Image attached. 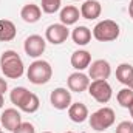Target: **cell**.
Listing matches in <instances>:
<instances>
[{
  "mask_svg": "<svg viewBox=\"0 0 133 133\" xmlns=\"http://www.w3.org/2000/svg\"><path fill=\"white\" fill-rule=\"evenodd\" d=\"M115 111L110 107H102L90 116V127L96 132H104L115 124Z\"/></svg>",
  "mask_w": 133,
  "mask_h": 133,
  "instance_id": "4",
  "label": "cell"
},
{
  "mask_svg": "<svg viewBox=\"0 0 133 133\" xmlns=\"http://www.w3.org/2000/svg\"><path fill=\"white\" fill-rule=\"evenodd\" d=\"M53 76V68L46 61H34L26 70V77L34 85H43L50 82Z\"/></svg>",
  "mask_w": 133,
  "mask_h": 133,
  "instance_id": "2",
  "label": "cell"
},
{
  "mask_svg": "<svg viewBox=\"0 0 133 133\" xmlns=\"http://www.w3.org/2000/svg\"><path fill=\"white\" fill-rule=\"evenodd\" d=\"M119 25L115 22V20H110V19H105L99 22L95 28H93V37L99 42H111V40H116L119 37Z\"/></svg>",
  "mask_w": 133,
  "mask_h": 133,
  "instance_id": "3",
  "label": "cell"
},
{
  "mask_svg": "<svg viewBox=\"0 0 133 133\" xmlns=\"http://www.w3.org/2000/svg\"><path fill=\"white\" fill-rule=\"evenodd\" d=\"M66 84H68V88L74 93H82L85 90H88V85H90V77L81 71H76L73 74L68 76L66 79Z\"/></svg>",
  "mask_w": 133,
  "mask_h": 133,
  "instance_id": "10",
  "label": "cell"
},
{
  "mask_svg": "<svg viewBox=\"0 0 133 133\" xmlns=\"http://www.w3.org/2000/svg\"><path fill=\"white\" fill-rule=\"evenodd\" d=\"M116 79L121 84L129 85L130 81L133 79V65H130V64H121L116 68Z\"/></svg>",
  "mask_w": 133,
  "mask_h": 133,
  "instance_id": "19",
  "label": "cell"
},
{
  "mask_svg": "<svg viewBox=\"0 0 133 133\" xmlns=\"http://www.w3.org/2000/svg\"><path fill=\"white\" fill-rule=\"evenodd\" d=\"M0 133H3V132H0Z\"/></svg>",
  "mask_w": 133,
  "mask_h": 133,
  "instance_id": "34",
  "label": "cell"
},
{
  "mask_svg": "<svg viewBox=\"0 0 133 133\" xmlns=\"http://www.w3.org/2000/svg\"><path fill=\"white\" fill-rule=\"evenodd\" d=\"M0 70H2V73L6 77H9V79H19L25 73V65H23L22 57L16 51L6 50L0 56Z\"/></svg>",
  "mask_w": 133,
  "mask_h": 133,
  "instance_id": "1",
  "label": "cell"
},
{
  "mask_svg": "<svg viewBox=\"0 0 133 133\" xmlns=\"http://www.w3.org/2000/svg\"><path fill=\"white\" fill-rule=\"evenodd\" d=\"M127 87H129V88H132V90H133V79H132V81H130V84H129Z\"/></svg>",
  "mask_w": 133,
  "mask_h": 133,
  "instance_id": "30",
  "label": "cell"
},
{
  "mask_svg": "<svg viewBox=\"0 0 133 133\" xmlns=\"http://www.w3.org/2000/svg\"><path fill=\"white\" fill-rule=\"evenodd\" d=\"M91 64V54L87 50H77L71 54V65L74 70L82 71L85 68H88Z\"/></svg>",
  "mask_w": 133,
  "mask_h": 133,
  "instance_id": "13",
  "label": "cell"
},
{
  "mask_svg": "<svg viewBox=\"0 0 133 133\" xmlns=\"http://www.w3.org/2000/svg\"><path fill=\"white\" fill-rule=\"evenodd\" d=\"M40 16H42V9H40V6H37V5H34V3L25 5V6L22 8V11H20V17H22L26 23H36V22L40 19Z\"/></svg>",
  "mask_w": 133,
  "mask_h": 133,
  "instance_id": "16",
  "label": "cell"
},
{
  "mask_svg": "<svg viewBox=\"0 0 133 133\" xmlns=\"http://www.w3.org/2000/svg\"><path fill=\"white\" fill-rule=\"evenodd\" d=\"M129 111H130V115H132V118H133V104L129 107Z\"/></svg>",
  "mask_w": 133,
  "mask_h": 133,
  "instance_id": "29",
  "label": "cell"
},
{
  "mask_svg": "<svg viewBox=\"0 0 133 133\" xmlns=\"http://www.w3.org/2000/svg\"><path fill=\"white\" fill-rule=\"evenodd\" d=\"M0 124L9 132H14L22 124V116L16 108H6L0 116Z\"/></svg>",
  "mask_w": 133,
  "mask_h": 133,
  "instance_id": "11",
  "label": "cell"
},
{
  "mask_svg": "<svg viewBox=\"0 0 133 133\" xmlns=\"http://www.w3.org/2000/svg\"><path fill=\"white\" fill-rule=\"evenodd\" d=\"M71 37H73V42L76 45L84 46V45L90 43V40H91V30L87 28V26H84V25L76 26L73 30V33H71Z\"/></svg>",
  "mask_w": 133,
  "mask_h": 133,
  "instance_id": "17",
  "label": "cell"
},
{
  "mask_svg": "<svg viewBox=\"0 0 133 133\" xmlns=\"http://www.w3.org/2000/svg\"><path fill=\"white\" fill-rule=\"evenodd\" d=\"M70 36V31L64 23H53L46 28L45 31V39L53 43V45H61L64 43Z\"/></svg>",
  "mask_w": 133,
  "mask_h": 133,
  "instance_id": "6",
  "label": "cell"
},
{
  "mask_svg": "<svg viewBox=\"0 0 133 133\" xmlns=\"http://www.w3.org/2000/svg\"><path fill=\"white\" fill-rule=\"evenodd\" d=\"M65 133H73V132H65Z\"/></svg>",
  "mask_w": 133,
  "mask_h": 133,
  "instance_id": "32",
  "label": "cell"
},
{
  "mask_svg": "<svg viewBox=\"0 0 133 133\" xmlns=\"http://www.w3.org/2000/svg\"><path fill=\"white\" fill-rule=\"evenodd\" d=\"M129 14H130V17L133 19V0H130V5H129Z\"/></svg>",
  "mask_w": 133,
  "mask_h": 133,
  "instance_id": "27",
  "label": "cell"
},
{
  "mask_svg": "<svg viewBox=\"0 0 133 133\" xmlns=\"http://www.w3.org/2000/svg\"><path fill=\"white\" fill-rule=\"evenodd\" d=\"M28 95H30V90H26L25 87H16V88H12V91L9 95V99L16 107H20V104L25 101V98Z\"/></svg>",
  "mask_w": 133,
  "mask_h": 133,
  "instance_id": "21",
  "label": "cell"
},
{
  "mask_svg": "<svg viewBox=\"0 0 133 133\" xmlns=\"http://www.w3.org/2000/svg\"><path fill=\"white\" fill-rule=\"evenodd\" d=\"M102 12V6L98 0H85L81 6V16L87 20L98 19Z\"/></svg>",
  "mask_w": 133,
  "mask_h": 133,
  "instance_id": "12",
  "label": "cell"
},
{
  "mask_svg": "<svg viewBox=\"0 0 133 133\" xmlns=\"http://www.w3.org/2000/svg\"><path fill=\"white\" fill-rule=\"evenodd\" d=\"M68 116H70V119L73 122L81 124V122L88 119V108L82 102H74V104H71L68 107Z\"/></svg>",
  "mask_w": 133,
  "mask_h": 133,
  "instance_id": "14",
  "label": "cell"
},
{
  "mask_svg": "<svg viewBox=\"0 0 133 133\" xmlns=\"http://www.w3.org/2000/svg\"><path fill=\"white\" fill-rule=\"evenodd\" d=\"M43 133H51V132H43Z\"/></svg>",
  "mask_w": 133,
  "mask_h": 133,
  "instance_id": "31",
  "label": "cell"
},
{
  "mask_svg": "<svg viewBox=\"0 0 133 133\" xmlns=\"http://www.w3.org/2000/svg\"><path fill=\"white\" fill-rule=\"evenodd\" d=\"M17 34L16 25L11 20L0 19V42H11Z\"/></svg>",
  "mask_w": 133,
  "mask_h": 133,
  "instance_id": "18",
  "label": "cell"
},
{
  "mask_svg": "<svg viewBox=\"0 0 133 133\" xmlns=\"http://www.w3.org/2000/svg\"><path fill=\"white\" fill-rule=\"evenodd\" d=\"M116 133H133V122L130 121H122L118 124Z\"/></svg>",
  "mask_w": 133,
  "mask_h": 133,
  "instance_id": "24",
  "label": "cell"
},
{
  "mask_svg": "<svg viewBox=\"0 0 133 133\" xmlns=\"http://www.w3.org/2000/svg\"><path fill=\"white\" fill-rule=\"evenodd\" d=\"M12 133H36V129L31 122H22Z\"/></svg>",
  "mask_w": 133,
  "mask_h": 133,
  "instance_id": "25",
  "label": "cell"
},
{
  "mask_svg": "<svg viewBox=\"0 0 133 133\" xmlns=\"http://www.w3.org/2000/svg\"><path fill=\"white\" fill-rule=\"evenodd\" d=\"M116 99H118V102H119V105H121V107L129 108V107L133 104V90H132V88H129V87H127V88L119 90V91H118Z\"/></svg>",
  "mask_w": 133,
  "mask_h": 133,
  "instance_id": "22",
  "label": "cell"
},
{
  "mask_svg": "<svg viewBox=\"0 0 133 133\" xmlns=\"http://www.w3.org/2000/svg\"><path fill=\"white\" fill-rule=\"evenodd\" d=\"M81 17V11L73 6V5H68V6H64L61 9V14H59V19H61V23H64L65 26L68 25H74Z\"/></svg>",
  "mask_w": 133,
  "mask_h": 133,
  "instance_id": "15",
  "label": "cell"
},
{
  "mask_svg": "<svg viewBox=\"0 0 133 133\" xmlns=\"http://www.w3.org/2000/svg\"><path fill=\"white\" fill-rule=\"evenodd\" d=\"M88 93H90V96L93 99L98 101L99 104H107L108 101L111 99V96H113L111 85L107 81H104V79L91 81L90 85H88Z\"/></svg>",
  "mask_w": 133,
  "mask_h": 133,
  "instance_id": "5",
  "label": "cell"
},
{
  "mask_svg": "<svg viewBox=\"0 0 133 133\" xmlns=\"http://www.w3.org/2000/svg\"><path fill=\"white\" fill-rule=\"evenodd\" d=\"M23 48H25V53L30 57H39V56L43 54V51L46 48V42L42 36L33 34V36L26 37V40L23 43Z\"/></svg>",
  "mask_w": 133,
  "mask_h": 133,
  "instance_id": "7",
  "label": "cell"
},
{
  "mask_svg": "<svg viewBox=\"0 0 133 133\" xmlns=\"http://www.w3.org/2000/svg\"><path fill=\"white\" fill-rule=\"evenodd\" d=\"M3 104H5V99H3V95H0V108L3 107Z\"/></svg>",
  "mask_w": 133,
  "mask_h": 133,
  "instance_id": "28",
  "label": "cell"
},
{
  "mask_svg": "<svg viewBox=\"0 0 133 133\" xmlns=\"http://www.w3.org/2000/svg\"><path fill=\"white\" fill-rule=\"evenodd\" d=\"M39 105H40V101L37 98V95H34L30 91V95L25 98V101L20 104V110L22 111H25V113H34V111H37L39 110Z\"/></svg>",
  "mask_w": 133,
  "mask_h": 133,
  "instance_id": "20",
  "label": "cell"
},
{
  "mask_svg": "<svg viewBox=\"0 0 133 133\" xmlns=\"http://www.w3.org/2000/svg\"><path fill=\"white\" fill-rule=\"evenodd\" d=\"M110 74H111V66L104 59H98V61L91 62L88 66V77L93 81H99V79L107 81L110 77Z\"/></svg>",
  "mask_w": 133,
  "mask_h": 133,
  "instance_id": "8",
  "label": "cell"
},
{
  "mask_svg": "<svg viewBox=\"0 0 133 133\" xmlns=\"http://www.w3.org/2000/svg\"><path fill=\"white\" fill-rule=\"evenodd\" d=\"M6 90H8V84H6V81H5V79H2V77H0V95H3Z\"/></svg>",
  "mask_w": 133,
  "mask_h": 133,
  "instance_id": "26",
  "label": "cell"
},
{
  "mask_svg": "<svg viewBox=\"0 0 133 133\" xmlns=\"http://www.w3.org/2000/svg\"><path fill=\"white\" fill-rule=\"evenodd\" d=\"M0 125H2V124H0ZM0 132H2V127H0Z\"/></svg>",
  "mask_w": 133,
  "mask_h": 133,
  "instance_id": "33",
  "label": "cell"
},
{
  "mask_svg": "<svg viewBox=\"0 0 133 133\" xmlns=\"http://www.w3.org/2000/svg\"><path fill=\"white\" fill-rule=\"evenodd\" d=\"M42 2V11L46 14H54L61 9L62 0H40Z\"/></svg>",
  "mask_w": 133,
  "mask_h": 133,
  "instance_id": "23",
  "label": "cell"
},
{
  "mask_svg": "<svg viewBox=\"0 0 133 133\" xmlns=\"http://www.w3.org/2000/svg\"><path fill=\"white\" fill-rule=\"evenodd\" d=\"M50 101H51V105L57 110H66L70 105H71V93L66 90V88H54L51 91V96H50Z\"/></svg>",
  "mask_w": 133,
  "mask_h": 133,
  "instance_id": "9",
  "label": "cell"
}]
</instances>
